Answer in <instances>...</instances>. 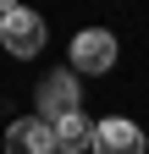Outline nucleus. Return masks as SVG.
<instances>
[{
  "label": "nucleus",
  "mask_w": 149,
  "mask_h": 154,
  "mask_svg": "<svg viewBox=\"0 0 149 154\" xmlns=\"http://www.w3.org/2000/svg\"><path fill=\"white\" fill-rule=\"evenodd\" d=\"M88 143H94V121L83 110L66 116V121H55V154H88Z\"/></svg>",
  "instance_id": "423d86ee"
},
{
  "label": "nucleus",
  "mask_w": 149,
  "mask_h": 154,
  "mask_svg": "<svg viewBox=\"0 0 149 154\" xmlns=\"http://www.w3.org/2000/svg\"><path fill=\"white\" fill-rule=\"evenodd\" d=\"M78 99H83V88H78V77L72 72H50L44 83H39V121H66V116H78Z\"/></svg>",
  "instance_id": "f03ea898"
},
{
  "label": "nucleus",
  "mask_w": 149,
  "mask_h": 154,
  "mask_svg": "<svg viewBox=\"0 0 149 154\" xmlns=\"http://www.w3.org/2000/svg\"><path fill=\"white\" fill-rule=\"evenodd\" d=\"M72 66L78 72H110L116 66V33H105V28H83L78 38H72Z\"/></svg>",
  "instance_id": "20e7f679"
},
{
  "label": "nucleus",
  "mask_w": 149,
  "mask_h": 154,
  "mask_svg": "<svg viewBox=\"0 0 149 154\" xmlns=\"http://www.w3.org/2000/svg\"><path fill=\"white\" fill-rule=\"evenodd\" d=\"M0 44H6L17 61H33V55L44 50V17H39V11L11 6L6 17H0Z\"/></svg>",
  "instance_id": "f257e3e1"
},
{
  "label": "nucleus",
  "mask_w": 149,
  "mask_h": 154,
  "mask_svg": "<svg viewBox=\"0 0 149 154\" xmlns=\"http://www.w3.org/2000/svg\"><path fill=\"white\" fill-rule=\"evenodd\" d=\"M94 154H144L149 138L138 121H127V116H105V121H94V143H88Z\"/></svg>",
  "instance_id": "7ed1b4c3"
},
{
  "label": "nucleus",
  "mask_w": 149,
  "mask_h": 154,
  "mask_svg": "<svg viewBox=\"0 0 149 154\" xmlns=\"http://www.w3.org/2000/svg\"><path fill=\"white\" fill-rule=\"evenodd\" d=\"M6 154H55V127L39 116H22V121L6 127Z\"/></svg>",
  "instance_id": "39448f33"
}]
</instances>
